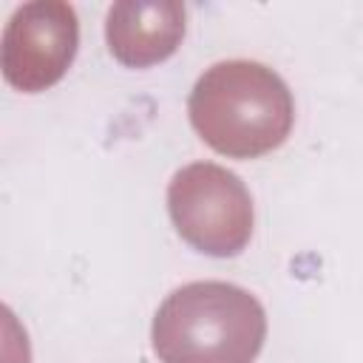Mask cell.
I'll list each match as a JSON object with an SVG mask.
<instances>
[{
	"label": "cell",
	"instance_id": "cell-1",
	"mask_svg": "<svg viewBox=\"0 0 363 363\" xmlns=\"http://www.w3.org/2000/svg\"><path fill=\"white\" fill-rule=\"evenodd\" d=\"M193 130L227 159H258L281 147L295 122L286 82L252 60L207 68L187 99Z\"/></svg>",
	"mask_w": 363,
	"mask_h": 363
},
{
	"label": "cell",
	"instance_id": "cell-2",
	"mask_svg": "<svg viewBox=\"0 0 363 363\" xmlns=\"http://www.w3.org/2000/svg\"><path fill=\"white\" fill-rule=\"evenodd\" d=\"M267 337L255 295L227 281H193L164 298L150 343L162 363H252Z\"/></svg>",
	"mask_w": 363,
	"mask_h": 363
},
{
	"label": "cell",
	"instance_id": "cell-3",
	"mask_svg": "<svg viewBox=\"0 0 363 363\" xmlns=\"http://www.w3.org/2000/svg\"><path fill=\"white\" fill-rule=\"evenodd\" d=\"M167 210L176 233L199 252L230 258L252 235V196L227 167L193 162L182 167L167 187Z\"/></svg>",
	"mask_w": 363,
	"mask_h": 363
},
{
	"label": "cell",
	"instance_id": "cell-4",
	"mask_svg": "<svg viewBox=\"0 0 363 363\" xmlns=\"http://www.w3.org/2000/svg\"><path fill=\"white\" fill-rule=\"evenodd\" d=\"M79 45V20L62 0L20 6L3 31L0 68L11 88L37 94L57 85L71 68Z\"/></svg>",
	"mask_w": 363,
	"mask_h": 363
},
{
	"label": "cell",
	"instance_id": "cell-5",
	"mask_svg": "<svg viewBox=\"0 0 363 363\" xmlns=\"http://www.w3.org/2000/svg\"><path fill=\"white\" fill-rule=\"evenodd\" d=\"M187 9L176 0H122L108 9L105 40L128 68H147L176 54L184 40Z\"/></svg>",
	"mask_w": 363,
	"mask_h": 363
}]
</instances>
